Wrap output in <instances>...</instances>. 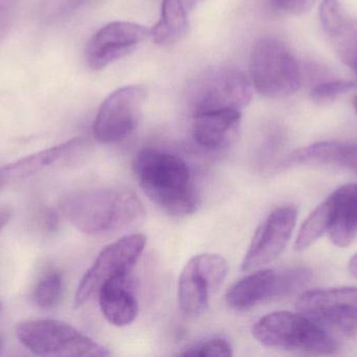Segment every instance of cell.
Instances as JSON below:
<instances>
[{"mask_svg":"<svg viewBox=\"0 0 357 357\" xmlns=\"http://www.w3.org/2000/svg\"><path fill=\"white\" fill-rule=\"evenodd\" d=\"M60 210L77 230L89 236H110L146 217L144 205L132 191L114 187L68 193L61 199Z\"/></svg>","mask_w":357,"mask_h":357,"instance_id":"obj_1","label":"cell"},{"mask_svg":"<svg viewBox=\"0 0 357 357\" xmlns=\"http://www.w3.org/2000/svg\"><path fill=\"white\" fill-rule=\"evenodd\" d=\"M133 171L144 194L173 217L195 213L199 199L191 186L190 170L178 155L144 149L136 155Z\"/></svg>","mask_w":357,"mask_h":357,"instance_id":"obj_2","label":"cell"},{"mask_svg":"<svg viewBox=\"0 0 357 357\" xmlns=\"http://www.w3.org/2000/svg\"><path fill=\"white\" fill-rule=\"evenodd\" d=\"M252 333L266 347L312 354H333L339 348L320 323L300 312L266 314L254 325Z\"/></svg>","mask_w":357,"mask_h":357,"instance_id":"obj_3","label":"cell"},{"mask_svg":"<svg viewBox=\"0 0 357 357\" xmlns=\"http://www.w3.org/2000/svg\"><path fill=\"white\" fill-rule=\"evenodd\" d=\"M253 84L243 71L232 65L204 69L187 92L192 115L218 110H243L253 98Z\"/></svg>","mask_w":357,"mask_h":357,"instance_id":"obj_4","label":"cell"},{"mask_svg":"<svg viewBox=\"0 0 357 357\" xmlns=\"http://www.w3.org/2000/svg\"><path fill=\"white\" fill-rule=\"evenodd\" d=\"M251 81L256 92L266 98H287L301 86V71L283 42L261 38L252 50Z\"/></svg>","mask_w":357,"mask_h":357,"instance_id":"obj_5","label":"cell"},{"mask_svg":"<svg viewBox=\"0 0 357 357\" xmlns=\"http://www.w3.org/2000/svg\"><path fill=\"white\" fill-rule=\"evenodd\" d=\"M16 337L37 356L104 357L111 354L105 346L62 321H23L17 325Z\"/></svg>","mask_w":357,"mask_h":357,"instance_id":"obj_6","label":"cell"},{"mask_svg":"<svg viewBox=\"0 0 357 357\" xmlns=\"http://www.w3.org/2000/svg\"><path fill=\"white\" fill-rule=\"evenodd\" d=\"M146 245V237L144 234H132L105 247L82 279L75 293V306L84 305L108 283L127 278Z\"/></svg>","mask_w":357,"mask_h":357,"instance_id":"obj_7","label":"cell"},{"mask_svg":"<svg viewBox=\"0 0 357 357\" xmlns=\"http://www.w3.org/2000/svg\"><path fill=\"white\" fill-rule=\"evenodd\" d=\"M229 264L218 254H201L191 258L178 279V304L188 316H199L209 306L210 296L226 280Z\"/></svg>","mask_w":357,"mask_h":357,"instance_id":"obj_8","label":"cell"},{"mask_svg":"<svg viewBox=\"0 0 357 357\" xmlns=\"http://www.w3.org/2000/svg\"><path fill=\"white\" fill-rule=\"evenodd\" d=\"M146 90L140 85H127L113 92L100 105L94 122V136L102 144L125 140L139 124L146 103Z\"/></svg>","mask_w":357,"mask_h":357,"instance_id":"obj_9","label":"cell"},{"mask_svg":"<svg viewBox=\"0 0 357 357\" xmlns=\"http://www.w3.org/2000/svg\"><path fill=\"white\" fill-rule=\"evenodd\" d=\"M297 218L295 205H282L275 209L256 230L241 263V270L250 272L279 257L293 235Z\"/></svg>","mask_w":357,"mask_h":357,"instance_id":"obj_10","label":"cell"},{"mask_svg":"<svg viewBox=\"0 0 357 357\" xmlns=\"http://www.w3.org/2000/svg\"><path fill=\"white\" fill-rule=\"evenodd\" d=\"M150 35L144 25L115 21L98 29L88 41L85 59L90 68H105L129 56Z\"/></svg>","mask_w":357,"mask_h":357,"instance_id":"obj_11","label":"cell"},{"mask_svg":"<svg viewBox=\"0 0 357 357\" xmlns=\"http://www.w3.org/2000/svg\"><path fill=\"white\" fill-rule=\"evenodd\" d=\"M300 312L320 324L344 329L357 325V287L342 286L312 289L300 296Z\"/></svg>","mask_w":357,"mask_h":357,"instance_id":"obj_12","label":"cell"},{"mask_svg":"<svg viewBox=\"0 0 357 357\" xmlns=\"http://www.w3.org/2000/svg\"><path fill=\"white\" fill-rule=\"evenodd\" d=\"M241 111L218 110L193 115L191 134L202 148L220 150L236 138Z\"/></svg>","mask_w":357,"mask_h":357,"instance_id":"obj_13","label":"cell"},{"mask_svg":"<svg viewBox=\"0 0 357 357\" xmlns=\"http://www.w3.org/2000/svg\"><path fill=\"white\" fill-rule=\"evenodd\" d=\"M331 220L328 234L333 245L347 247L357 236V182L337 188L328 197Z\"/></svg>","mask_w":357,"mask_h":357,"instance_id":"obj_14","label":"cell"},{"mask_svg":"<svg viewBox=\"0 0 357 357\" xmlns=\"http://www.w3.org/2000/svg\"><path fill=\"white\" fill-rule=\"evenodd\" d=\"M85 147V138H75L58 146L23 157L0 169V184L10 180H25L35 175L59 161L70 159Z\"/></svg>","mask_w":357,"mask_h":357,"instance_id":"obj_15","label":"cell"},{"mask_svg":"<svg viewBox=\"0 0 357 357\" xmlns=\"http://www.w3.org/2000/svg\"><path fill=\"white\" fill-rule=\"evenodd\" d=\"M279 298V270H262L235 283L226 300L233 309L247 310L266 300Z\"/></svg>","mask_w":357,"mask_h":357,"instance_id":"obj_16","label":"cell"},{"mask_svg":"<svg viewBox=\"0 0 357 357\" xmlns=\"http://www.w3.org/2000/svg\"><path fill=\"white\" fill-rule=\"evenodd\" d=\"M204 0H163L160 18L150 31L155 43L169 46L177 43L188 31L193 10Z\"/></svg>","mask_w":357,"mask_h":357,"instance_id":"obj_17","label":"cell"},{"mask_svg":"<svg viewBox=\"0 0 357 357\" xmlns=\"http://www.w3.org/2000/svg\"><path fill=\"white\" fill-rule=\"evenodd\" d=\"M98 298L102 314L111 325L128 326L137 318L138 301L133 291L128 289L127 278L105 285Z\"/></svg>","mask_w":357,"mask_h":357,"instance_id":"obj_18","label":"cell"},{"mask_svg":"<svg viewBox=\"0 0 357 357\" xmlns=\"http://www.w3.org/2000/svg\"><path fill=\"white\" fill-rule=\"evenodd\" d=\"M331 220L329 199L319 205L304 220L295 241V249L302 252L310 249L325 233L328 232Z\"/></svg>","mask_w":357,"mask_h":357,"instance_id":"obj_19","label":"cell"},{"mask_svg":"<svg viewBox=\"0 0 357 357\" xmlns=\"http://www.w3.org/2000/svg\"><path fill=\"white\" fill-rule=\"evenodd\" d=\"M63 291L62 275L56 270L45 272L33 289V299L42 309L58 305Z\"/></svg>","mask_w":357,"mask_h":357,"instance_id":"obj_20","label":"cell"},{"mask_svg":"<svg viewBox=\"0 0 357 357\" xmlns=\"http://www.w3.org/2000/svg\"><path fill=\"white\" fill-rule=\"evenodd\" d=\"M321 25L327 35L340 38L347 29L339 0H323L320 6Z\"/></svg>","mask_w":357,"mask_h":357,"instance_id":"obj_21","label":"cell"},{"mask_svg":"<svg viewBox=\"0 0 357 357\" xmlns=\"http://www.w3.org/2000/svg\"><path fill=\"white\" fill-rule=\"evenodd\" d=\"M232 347L227 340L222 339V337H212V339L199 342L191 347L187 348L180 356L230 357L232 356Z\"/></svg>","mask_w":357,"mask_h":357,"instance_id":"obj_22","label":"cell"},{"mask_svg":"<svg viewBox=\"0 0 357 357\" xmlns=\"http://www.w3.org/2000/svg\"><path fill=\"white\" fill-rule=\"evenodd\" d=\"M357 88V82L350 80H335L323 82L314 86L312 90V99L314 102L324 103L335 100L342 94H347Z\"/></svg>","mask_w":357,"mask_h":357,"instance_id":"obj_23","label":"cell"},{"mask_svg":"<svg viewBox=\"0 0 357 357\" xmlns=\"http://www.w3.org/2000/svg\"><path fill=\"white\" fill-rule=\"evenodd\" d=\"M335 163L357 174V143L340 142Z\"/></svg>","mask_w":357,"mask_h":357,"instance_id":"obj_24","label":"cell"},{"mask_svg":"<svg viewBox=\"0 0 357 357\" xmlns=\"http://www.w3.org/2000/svg\"><path fill=\"white\" fill-rule=\"evenodd\" d=\"M278 10L291 15H303L314 8L317 0H272Z\"/></svg>","mask_w":357,"mask_h":357,"instance_id":"obj_25","label":"cell"},{"mask_svg":"<svg viewBox=\"0 0 357 357\" xmlns=\"http://www.w3.org/2000/svg\"><path fill=\"white\" fill-rule=\"evenodd\" d=\"M10 1L0 0V39L3 37L10 25Z\"/></svg>","mask_w":357,"mask_h":357,"instance_id":"obj_26","label":"cell"},{"mask_svg":"<svg viewBox=\"0 0 357 357\" xmlns=\"http://www.w3.org/2000/svg\"><path fill=\"white\" fill-rule=\"evenodd\" d=\"M342 58L354 68L357 65V40L346 43L342 48Z\"/></svg>","mask_w":357,"mask_h":357,"instance_id":"obj_27","label":"cell"},{"mask_svg":"<svg viewBox=\"0 0 357 357\" xmlns=\"http://www.w3.org/2000/svg\"><path fill=\"white\" fill-rule=\"evenodd\" d=\"M44 222H45V226L48 231H54L58 228V216H56L54 211H47V213L45 214Z\"/></svg>","mask_w":357,"mask_h":357,"instance_id":"obj_28","label":"cell"},{"mask_svg":"<svg viewBox=\"0 0 357 357\" xmlns=\"http://www.w3.org/2000/svg\"><path fill=\"white\" fill-rule=\"evenodd\" d=\"M10 216H12V213H10V210L0 209V231L8 224Z\"/></svg>","mask_w":357,"mask_h":357,"instance_id":"obj_29","label":"cell"},{"mask_svg":"<svg viewBox=\"0 0 357 357\" xmlns=\"http://www.w3.org/2000/svg\"><path fill=\"white\" fill-rule=\"evenodd\" d=\"M348 270H349L350 274L357 279V253L352 256L351 259L349 260L348 263Z\"/></svg>","mask_w":357,"mask_h":357,"instance_id":"obj_30","label":"cell"},{"mask_svg":"<svg viewBox=\"0 0 357 357\" xmlns=\"http://www.w3.org/2000/svg\"><path fill=\"white\" fill-rule=\"evenodd\" d=\"M354 109H356V112L357 115V96H356V98L354 99Z\"/></svg>","mask_w":357,"mask_h":357,"instance_id":"obj_31","label":"cell"},{"mask_svg":"<svg viewBox=\"0 0 357 357\" xmlns=\"http://www.w3.org/2000/svg\"><path fill=\"white\" fill-rule=\"evenodd\" d=\"M354 71H356V73L357 75V65H356V66L354 67Z\"/></svg>","mask_w":357,"mask_h":357,"instance_id":"obj_32","label":"cell"},{"mask_svg":"<svg viewBox=\"0 0 357 357\" xmlns=\"http://www.w3.org/2000/svg\"><path fill=\"white\" fill-rule=\"evenodd\" d=\"M0 312H1V304H0Z\"/></svg>","mask_w":357,"mask_h":357,"instance_id":"obj_33","label":"cell"},{"mask_svg":"<svg viewBox=\"0 0 357 357\" xmlns=\"http://www.w3.org/2000/svg\"><path fill=\"white\" fill-rule=\"evenodd\" d=\"M0 347H1V343H0Z\"/></svg>","mask_w":357,"mask_h":357,"instance_id":"obj_34","label":"cell"}]
</instances>
